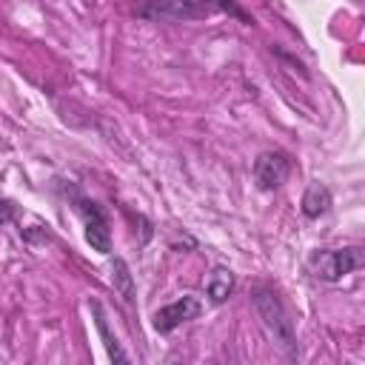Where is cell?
Masks as SVG:
<instances>
[{"instance_id":"8","label":"cell","mask_w":365,"mask_h":365,"mask_svg":"<svg viewBox=\"0 0 365 365\" xmlns=\"http://www.w3.org/2000/svg\"><path fill=\"white\" fill-rule=\"evenodd\" d=\"M234 285H237L234 271L225 268V265H214L211 274L205 277V297H208V302H214V305L225 302L234 294Z\"/></svg>"},{"instance_id":"4","label":"cell","mask_w":365,"mask_h":365,"mask_svg":"<svg viewBox=\"0 0 365 365\" xmlns=\"http://www.w3.org/2000/svg\"><path fill=\"white\" fill-rule=\"evenodd\" d=\"M365 265V254L362 248L351 245V248H325V251H317L311 257V271L317 279L322 282H342V277L359 271Z\"/></svg>"},{"instance_id":"11","label":"cell","mask_w":365,"mask_h":365,"mask_svg":"<svg viewBox=\"0 0 365 365\" xmlns=\"http://www.w3.org/2000/svg\"><path fill=\"white\" fill-rule=\"evenodd\" d=\"M17 214H20L17 202H11V200H0V225L14 222V220H17Z\"/></svg>"},{"instance_id":"2","label":"cell","mask_w":365,"mask_h":365,"mask_svg":"<svg viewBox=\"0 0 365 365\" xmlns=\"http://www.w3.org/2000/svg\"><path fill=\"white\" fill-rule=\"evenodd\" d=\"M63 194L71 200L74 211L80 214V220H83V234H86V242L91 245V251L108 257V254H111V231H108V220H106L103 208H100L91 197L80 194L74 185H63Z\"/></svg>"},{"instance_id":"7","label":"cell","mask_w":365,"mask_h":365,"mask_svg":"<svg viewBox=\"0 0 365 365\" xmlns=\"http://www.w3.org/2000/svg\"><path fill=\"white\" fill-rule=\"evenodd\" d=\"M88 308H91V314H94V325H97V334H100V339H103V348H106L108 359H111V362H131V356L123 351V345H120L117 336L111 334V325H108V317H106L103 302H100V299H91Z\"/></svg>"},{"instance_id":"1","label":"cell","mask_w":365,"mask_h":365,"mask_svg":"<svg viewBox=\"0 0 365 365\" xmlns=\"http://www.w3.org/2000/svg\"><path fill=\"white\" fill-rule=\"evenodd\" d=\"M251 302L268 331V336L274 339V345L282 351L285 359H297L299 356V345H297V331H294V322L282 305V299L277 297L274 288L268 285H257L254 294H251Z\"/></svg>"},{"instance_id":"5","label":"cell","mask_w":365,"mask_h":365,"mask_svg":"<svg viewBox=\"0 0 365 365\" xmlns=\"http://www.w3.org/2000/svg\"><path fill=\"white\" fill-rule=\"evenodd\" d=\"M202 311V302L194 297V294H185L168 305H163L157 314H154V331L157 334H171L174 328H180L182 322L188 319H197Z\"/></svg>"},{"instance_id":"10","label":"cell","mask_w":365,"mask_h":365,"mask_svg":"<svg viewBox=\"0 0 365 365\" xmlns=\"http://www.w3.org/2000/svg\"><path fill=\"white\" fill-rule=\"evenodd\" d=\"M111 282H114V291L123 297V302L131 305L134 297H137V291H134L131 268H128V262H125L123 257H114V259H111Z\"/></svg>"},{"instance_id":"9","label":"cell","mask_w":365,"mask_h":365,"mask_svg":"<svg viewBox=\"0 0 365 365\" xmlns=\"http://www.w3.org/2000/svg\"><path fill=\"white\" fill-rule=\"evenodd\" d=\"M331 205H334V197H331L328 185H322V182H311V185L305 188V194H302V214H305L308 220H319V217H325V214L331 211Z\"/></svg>"},{"instance_id":"6","label":"cell","mask_w":365,"mask_h":365,"mask_svg":"<svg viewBox=\"0 0 365 365\" xmlns=\"http://www.w3.org/2000/svg\"><path fill=\"white\" fill-rule=\"evenodd\" d=\"M291 171V160L282 151H265L254 160V182L259 191H277Z\"/></svg>"},{"instance_id":"3","label":"cell","mask_w":365,"mask_h":365,"mask_svg":"<svg viewBox=\"0 0 365 365\" xmlns=\"http://www.w3.org/2000/svg\"><path fill=\"white\" fill-rule=\"evenodd\" d=\"M134 11L143 20L185 23V20H200L220 11V0H140Z\"/></svg>"}]
</instances>
